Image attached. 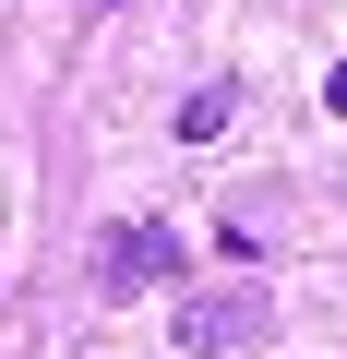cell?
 Listing matches in <instances>:
<instances>
[{
  "instance_id": "277c9868",
  "label": "cell",
  "mask_w": 347,
  "mask_h": 359,
  "mask_svg": "<svg viewBox=\"0 0 347 359\" xmlns=\"http://www.w3.org/2000/svg\"><path fill=\"white\" fill-rule=\"evenodd\" d=\"M323 108H335V120H347V60H335V72H323Z\"/></svg>"
},
{
  "instance_id": "3957f363",
  "label": "cell",
  "mask_w": 347,
  "mask_h": 359,
  "mask_svg": "<svg viewBox=\"0 0 347 359\" xmlns=\"http://www.w3.org/2000/svg\"><path fill=\"white\" fill-rule=\"evenodd\" d=\"M228 120H240V84L216 72V84H192V96H180V120H168V132H180V144H228Z\"/></svg>"
},
{
  "instance_id": "6da1fadb",
  "label": "cell",
  "mask_w": 347,
  "mask_h": 359,
  "mask_svg": "<svg viewBox=\"0 0 347 359\" xmlns=\"http://www.w3.org/2000/svg\"><path fill=\"white\" fill-rule=\"evenodd\" d=\"M264 287H204V299H180V323H168V347L180 359H240V347H264Z\"/></svg>"
},
{
  "instance_id": "7a4b0ae2",
  "label": "cell",
  "mask_w": 347,
  "mask_h": 359,
  "mask_svg": "<svg viewBox=\"0 0 347 359\" xmlns=\"http://www.w3.org/2000/svg\"><path fill=\"white\" fill-rule=\"evenodd\" d=\"M156 276H180V240L144 228V216H108V240H96V299H144Z\"/></svg>"
}]
</instances>
